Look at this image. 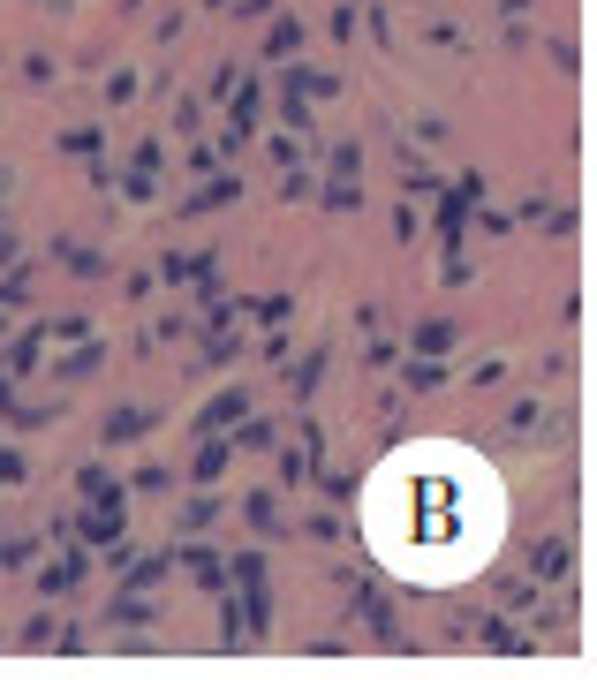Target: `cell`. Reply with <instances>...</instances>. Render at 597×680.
Here are the masks:
<instances>
[{
	"mask_svg": "<svg viewBox=\"0 0 597 680\" xmlns=\"http://www.w3.org/2000/svg\"><path fill=\"white\" fill-rule=\"evenodd\" d=\"M356 529L386 575L416 590H461L507 537L499 469L461 439H409L356 492Z\"/></svg>",
	"mask_w": 597,
	"mask_h": 680,
	"instance_id": "6da1fadb",
	"label": "cell"
},
{
	"mask_svg": "<svg viewBox=\"0 0 597 680\" xmlns=\"http://www.w3.org/2000/svg\"><path fill=\"white\" fill-rule=\"evenodd\" d=\"M356 612H363V628H371L386 650H409V635H401V612H393V597H386V590L356 582Z\"/></svg>",
	"mask_w": 597,
	"mask_h": 680,
	"instance_id": "7a4b0ae2",
	"label": "cell"
},
{
	"mask_svg": "<svg viewBox=\"0 0 597 680\" xmlns=\"http://www.w3.org/2000/svg\"><path fill=\"white\" fill-rule=\"evenodd\" d=\"M144 431H159V408H144V401H121V408H106L99 439H106V446H137Z\"/></svg>",
	"mask_w": 597,
	"mask_h": 680,
	"instance_id": "3957f363",
	"label": "cell"
},
{
	"mask_svg": "<svg viewBox=\"0 0 597 680\" xmlns=\"http://www.w3.org/2000/svg\"><path fill=\"white\" fill-rule=\"evenodd\" d=\"M529 575H537V582L575 575V537H560V529H552V537H537V544H529Z\"/></svg>",
	"mask_w": 597,
	"mask_h": 680,
	"instance_id": "277c9868",
	"label": "cell"
},
{
	"mask_svg": "<svg viewBox=\"0 0 597 680\" xmlns=\"http://www.w3.org/2000/svg\"><path fill=\"white\" fill-rule=\"evenodd\" d=\"M242 416H250V393H242V386L212 393V401L197 408V439H220V431H227V424H242Z\"/></svg>",
	"mask_w": 597,
	"mask_h": 680,
	"instance_id": "5b68a950",
	"label": "cell"
},
{
	"mask_svg": "<svg viewBox=\"0 0 597 680\" xmlns=\"http://www.w3.org/2000/svg\"><path fill=\"white\" fill-rule=\"evenodd\" d=\"M227 99H235V114H227V144H250L257 121H265V84H235Z\"/></svg>",
	"mask_w": 597,
	"mask_h": 680,
	"instance_id": "8992f818",
	"label": "cell"
},
{
	"mask_svg": "<svg viewBox=\"0 0 597 680\" xmlns=\"http://www.w3.org/2000/svg\"><path fill=\"white\" fill-rule=\"evenodd\" d=\"M53 257H61V272H76V280H99V272H106V250H99V242H76V235H61Z\"/></svg>",
	"mask_w": 597,
	"mask_h": 680,
	"instance_id": "52a82bcc",
	"label": "cell"
},
{
	"mask_svg": "<svg viewBox=\"0 0 597 680\" xmlns=\"http://www.w3.org/2000/svg\"><path fill=\"white\" fill-rule=\"evenodd\" d=\"M242 197V174H212L205 189H189L182 197V212H212V204H235Z\"/></svg>",
	"mask_w": 597,
	"mask_h": 680,
	"instance_id": "ba28073f",
	"label": "cell"
},
{
	"mask_svg": "<svg viewBox=\"0 0 597 680\" xmlns=\"http://www.w3.org/2000/svg\"><path fill=\"white\" fill-rule=\"evenodd\" d=\"M99 371H106V348L84 333V348H69V363H61V378H69V386H84V378H99Z\"/></svg>",
	"mask_w": 597,
	"mask_h": 680,
	"instance_id": "9c48e42d",
	"label": "cell"
},
{
	"mask_svg": "<svg viewBox=\"0 0 597 680\" xmlns=\"http://www.w3.org/2000/svg\"><path fill=\"white\" fill-rule=\"evenodd\" d=\"M325 363H333V356H325V340H318V348H310V356H303V363H295V371H288V386H295V401H310V393H318V378H325Z\"/></svg>",
	"mask_w": 597,
	"mask_h": 680,
	"instance_id": "30bf717a",
	"label": "cell"
},
{
	"mask_svg": "<svg viewBox=\"0 0 597 680\" xmlns=\"http://www.w3.org/2000/svg\"><path fill=\"white\" fill-rule=\"evenodd\" d=\"M484 650H499V658H522V650H537L522 628H507V620H484Z\"/></svg>",
	"mask_w": 597,
	"mask_h": 680,
	"instance_id": "8fae6325",
	"label": "cell"
},
{
	"mask_svg": "<svg viewBox=\"0 0 597 680\" xmlns=\"http://www.w3.org/2000/svg\"><path fill=\"white\" fill-rule=\"evenodd\" d=\"M454 348V318H424L416 325V356H446Z\"/></svg>",
	"mask_w": 597,
	"mask_h": 680,
	"instance_id": "7c38bea8",
	"label": "cell"
},
{
	"mask_svg": "<svg viewBox=\"0 0 597 680\" xmlns=\"http://www.w3.org/2000/svg\"><path fill=\"white\" fill-rule=\"evenodd\" d=\"M38 348H46V325H38V333H23L16 348H8V356H0V371H16V378H23V371H38Z\"/></svg>",
	"mask_w": 597,
	"mask_h": 680,
	"instance_id": "4fadbf2b",
	"label": "cell"
},
{
	"mask_svg": "<svg viewBox=\"0 0 597 680\" xmlns=\"http://www.w3.org/2000/svg\"><path fill=\"white\" fill-rule=\"evenodd\" d=\"M76 492H84L91 507H121V484H114L106 469H84V476H76Z\"/></svg>",
	"mask_w": 597,
	"mask_h": 680,
	"instance_id": "5bb4252c",
	"label": "cell"
},
{
	"mask_svg": "<svg viewBox=\"0 0 597 680\" xmlns=\"http://www.w3.org/2000/svg\"><path fill=\"white\" fill-rule=\"evenodd\" d=\"M295 46H303V23H295V16H280V23H273V38H265V61H288Z\"/></svg>",
	"mask_w": 597,
	"mask_h": 680,
	"instance_id": "9a60e30c",
	"label": "cell"
},
{
	"mask_svg": "<svg viewBox=\"0 0 597 680\" xmlns=\"http://www.w3.org/2000/svg\"><path fill=\"white\" fill-rule=\"evenodd\" d=\"M235 446H242V454H273V446H280V424H265V416H257V424L235 431Z\"/></svg>",
	"mask_w": 597,
	"mask_h": 680,
	"instance_id": "2e32d148",
	"label": "cell"
},
{
	"mask_svg": "<svg viewBox=\"0 0 597 680\" xmlns=\"http://www.w3.org/2000/svg\"><path fill=\"white\" fill-rule=\"evenodd\" d=\"M242 514H250V529H265V537L280 529V499L273 492H250V499H242Z\"/></svg>",
	"mask_w": 597,
	"mask_h": 680,
	"instance_id": "e0dca14e",
	"label": "cell"
},
{
	"mask_svg": "<svg viewBox=\"0 0 597 680\" xmlns=\"http://www.w3.org/2000/svg\"><path fill=\"white\" fill-rule=\"evenodd\" d=\"M76 529H84L91 544H114V537H121V514H114V507H99V514H76Z\"/></svg>",
	"mask_w": 597,
	"mask_h": 680,
	"instance_id": "ac0fdd59",
	"label": "cell"
},
{
	"mask_svg": "<svg viewBox=\"0 0 597 680\" xmlns=\"http://www.w3.org/2000/svg\"><path fill=\"white\" fill-rule=\"evenodd\" d=\"M152 597H137V590H129V582H121V597H114V620H121V628H129V620H137V628H144V620H152Z\"/></svg>",
	"mask_w": 597,
	"mask_h": 680,
	"instance_id": "d6986e66",
	"label": "cell"
},
{
	"mask_svg": "<svg viewBox=\"0 0 597 680\" xmlns=\"http://www.w3.org/2000/svg\"><path fill=\"white\" fill-rule=\"evenodd\" d=\"M46 643H53V612H46V605H38V612H31V620H23V635H16V650H46Z\"/></svg>",
	"mask_w": 597,
	"mask_h": 680,
	"instance_id": "ffe728a7",
	"label": "cell"
},
{
	"mask_svg": "<svg viewBox=\"0 0 597 680\" xmlns=\"http://www.w3.org/2000/svg\"><path fill=\"white\" fill-rule=\"evenodd\" d=\"M227 454H235L227 439H205V454H197V484H212V476L227 469Z\"/></svg>",
	"mask_w": 597,
	"mask_h": 680,
	"instance_id": "44dd1931",
	"label": "cell"
},
{
	"mask_svg": "<svg viewBox=\"0 0 597 680\" xmlns=\"http://www.w3.org/2000/svg\"><path fill=\"white\" fill-rule=\"evenodd\" d=\"M409 386H416V393L446 386V363H439V356H416V363H409Z\"/></svg>",
	"mask_w": 597,
	"mask_h": 680,
	"instance_id": "7402d4cb",
	"label": "cell"
},
{
	"mask_svg": "<svg viewBox=\"0 0 597 680\" xmlns=\"http://www.w3.org/2000/svg\"><path fill=\"white\" fill-rule=\"evenodd\" d=\"M76 582H84V560H61V567H53V575H46V597H69Z\"/></svg>",
	"mask_w": 597,
	"mask_h": 680,
	"instance_id": "603a6c76",
	"label": "cell"
},
{
	"mask_svg": "<svg viewBox=\"0 0 597 680\" xmlns=\"http://www.w3.org/2000/svg\"><path fill=\"white\" fill-rule=\"evenodd\" d=\"M137 99V68H114V76H106V106H129Z\"/></svg>",
	"mask_w": 597,
	"mask_h": 680,
	"instance_id": "cb8c5ba5",
	"label": "cell"
},
{
	"mask_svg": "<svg viewBox=\"0 0 597 680\" xmlns=\"http://www.w3.org/2000/svg\"><path fill=\"white\" fill-rule=\"evenodd\" d=\"M212 514H220V499H212V492H197V499H189V507H182V529H205Z\"/></svg>",
	"mask_w": 597,
	"mask_h": 680,
	"instance_id": "d4e9b609",
	"label": "cell"
},
{
	"mask_svg": "<svg viewBox=\"0 0 597 680\" xmlns=\"http://www.w3.org/2000/svg\"><path fill=\"white\" fill-rule=\"evenodd\" d=\"M552 68H560V76H575V68H582V46H575V38H552Z\"/></svg>",
	"mask_w": 597,
	"mask_h": 680,
	"instance_id": "484cf974",
	"label": "cell"
},
{
	"mask_svg": "<svg viewBox=\"0 0 597 680\" xmlns=\"http://www.w3.org/2000/svg\"><path fill=\"white\" fill-rule=\"evenodd\" d=\"M250 310H257V318H265V325H280V318H288V310H295V295H257Z\"/></svg>",
	"mask_w": 597,
	"mask_h": 680,
	"instance_id": "4316f807",
	"label": "cell"
},
{
	"mask_svg": "<svg viewBox=\"0 0 597 680\" xmlns=\"http://www.w3.org/2000/svg\"><path fill=\"white\" fill-rule=\"evenodd\" d=\"M23 295H31V272H8V280H0V310H16Z\"/></svg>",
	"mask_w": 597,
	"mask_h": 680,
	"instance_id": "83f0119b",
	"label": "cell"
},
{
	"mask_svg": "<svg viewBox=\"0 0 597 680\" xmlns=\"http://www.w3.org/2000/svg\"><path fill=\"white\" fill-rule=\"evenodd\" d=\"M23 84H53V53H23Z\"/></svg>",
	"mask_w": 597,
	"mask_h": 680,
	"instance_id": "f1b7e54d",
	"label": "cell"
},
{
	"mask_svg": "<svg viewBox=\"0 0 597 680\" xmlns=\"http://www.w3.org/2000/svg\"><path fill=\"white\" fill-rule=\"evenodd\" d=\"M31 560H38V544H23V537L8 544V537H0V567H31Z\"/></svg>",
	"mask_w": 597,
	"mask_h": 680,
	"instance_id": "f546056e",
	"label": "cell"
},
{
	"mask_svg": "<svg viewBox=\"0 0 597 680\" xmlns=\"http://www.w3.org/2000/svg\"><path fill=\"white\" fill-rule=\"evenodd\" d=\"M197 121H205V106H197V99H182V106H174V129H182L189 144H197Z\"/></svg>",
	"mask_w": 597,
	"mask_h": 680,
	"instance_id": "4dcf8cb0",
	"label": "cell"
},
{
	"mask_svg": "<svg viewBox=\"0 0 597 680\" xmlns=\"http://www.w3.org/2000/svg\"><path fill=\"white\" fill-rule=\"evenodd\" d=\"M61 144H69L76 159H99V129H69V136H61Z\"/></svg>",
	"mask_w": 597,
	"mask_h": 680,
	"instance_id": "1f68e13d",
	"label": "cell"
},
{
	"mask_svg": "<svg viewBox=\"0 0 597 680\" xmlns=\"http://www.w3.org/2000/svg\"><path fill=\"white\" fill-rule=\"evenodd\" d=\"M356 167H363V152H356V144H341V152H333V182H356Z\"/></svg>",
	"mask_w": 597,
	"mask_h": 680,
	"instance_id": "d6a6232c",
	"label": "cell"
},
{
	"mask_svg": "<svg viewBox=\"0 0 597 680\" xmlns=\"http://www.w3.org/2000/svg\"><path fill=\"white\" fill-rule=\"evenodd\" d=\"M303 537H310V544H333V537H341V522H333V514H310Z\"/></svg>",
	"mask_w": 597,
	"mask_h": 680,
	"instance_id": "836d02e7",
	"label": "cell"
},
{
	"mask_svg": "<svg viewBox=\"0 0 597 680\" xmlns=\"http://www.w3.org/2000/svg\"><path fill=\"white\" fill-rule=\"evenodd\" d=\"M129 174H159V136H144L137 159H129Z\"/></svg>",
	"mask_w": 597,
	"mask_h": 680,
	"instance_id": "e575fe53",
	"label": "cell"
},
{
	"mask_svg": "<svg viewBox=\"0 0 597 680\" xmlns=\"http://www.w3.org/2000/svg\"><path fill=\"white\" fill-rule=\"evenodd\" d=\"M507 424H514V431H537V424H545V408H537V401H514Z\"/></svg>",
	"mask_w": 597,
	"mask_h": 680,
	"instance_id": "d590c367",
	"label": "cell"
},
{
	"mask_svg": "<svg viewBox=\"0 0 597 680\" xmlns=\"http://www.w3.org/2000/svg\"><path fill=\"white\" fill-rule=\"evenodd\" d=\"M189 567H197V575H205V582H212V590H220V582H227V567H220V560H212V552H189Z\"/></svg>",
	"mask_w": 597,
	"mask_h": 680,
	"instance_id": "8d00e7d4",
	"label": "cell"
},
{
	"mask_svg": "<svg viewBox=\"0 0 597 680\" xmlns=\"http://www.w3.org/2000/svg\"><path fill=\"white\" fill-rule=\"evenodd\" d=\"M363 363H371V371H393V363H401V348H393V340H371V356H363Z\"/></svg>",
	"mask_w": 597,
	"mask_h": 680,
	"instance_id": "74e56055",
	"label": "cell"
},
{
	"mask_svg": "<svg viewBox=\"0 0 597 680\" xmlns=\"http://www.w3.org/2000/svg\"><path fill=\"white\" fill-rule=\"evenodd\" d=\"M325 204H333V212H348V204H363V189H356V182H333V189H325Z\"/></svg>",
	"mask_w": 597,
	"mask_h": 680,
	"instance_id": "f35d334b",
	"label": "cell"
},
{
	"mask_svg": "<svg viewBox=\"0 0 597 680\" xmlns=\"http://www.w3.org/2000/svg\"><path fill=\"white\" fill-rule=\"evenodd\" d=\"M23 476H31V469H23V454H8V446H0V484H23Z\"/></svg>",
	"mask_w": 597,
	"mask_h": 680,
	"instance_id": "ab89813d",
	"label": "cell"
},
{
	"mask_svg": "<svg viewBox=\"0 0 597 680\" xmlns=\"http://www.w3.org/2000/svg\"><path fill=\"white\" fill-rule=\"evenodd\" d=\"M205 8H227V0H205Z\"/></svg>",
	"mask_w": 597,
	"mask_h": 680,
	"instance_id": "60d3db41",
	"label": "cell"
},
{
	"mask_svg": "<svg viewBox=\"0 0 597 680\" xmlns=\"http://www.w3.org/2000/svg\"><path fill=\"white\" fill-rule=\"evenodd\" d=\"M38 8H46V0H38Z\"/></svg>",
	"mask_w": 597,
	"mask_h": 680,
	"instance_id": "b9f144b4",
	"label": "cell"
}]
</instances>
